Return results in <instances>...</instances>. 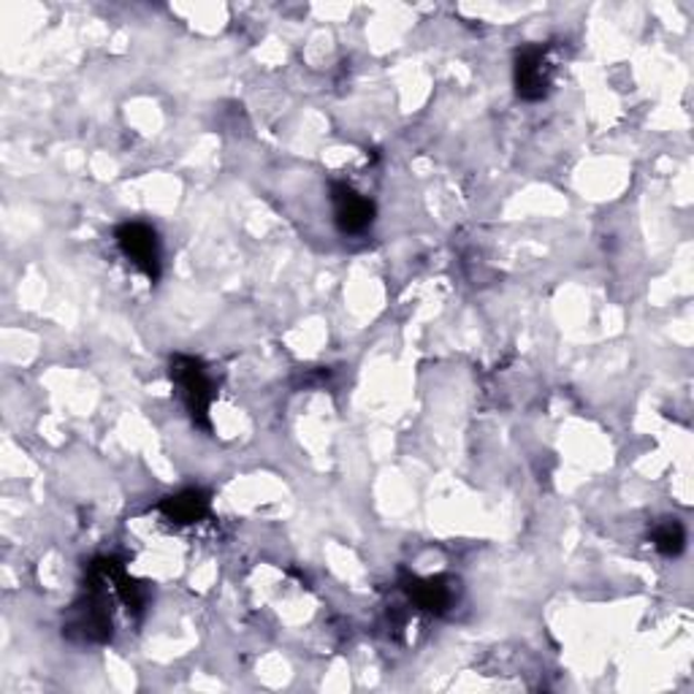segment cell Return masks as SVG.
Segmentation results:
<instances>
[{
  "label": "cell",
  "mask_w": 694,
  "mask_h": 694,
  "mask_svg": "<svg viewBox=\"0 0 694 694\" xmlns=\"http://www.w3.org/2000/svg\"><path fill=\"white\" fill-rule=\"evenodd\" d=\"M171 380L180 389L182 402H185L188 413L193 415L195 423L201 426H209V404H212V383H209V374L204 372V366L195 359H188V355H177L171 361Z\"/></svg>",
  "instance_id": "6da1fadb"
},
{
  "label": "cell",
  "mask_w": 694,
  "mask_h": 694,
  "mask_svg": "<svg viewBox=\"0 0 694 694\" xmlns=\"http://www.w3.org/2000/svg\"><path fill=\"white\" fill-rule=\"evenodd\" d=\"M117 248L120 253L147 274L150 280L161 278V244H158V233L144 223H122L117 229Z\"/></svg>",
  "instance_id": "7a4b0ae2"
},
{
  "label": "cell",
  "mask_w": 694,
  "mask_h": 694,
  "mask_svg": "<svg viewBox=\"0 0 694 694\" xmlns=\"http://www.w3.org/2000/svg\"><path fill=\"white\" fill-rule=\"evenodd\" d=\"M551 88V66L543 47L521 49L515 58V90L524 101H540Z\"/></svg>",
  "instance_id": "3957f363"
},
{
  "label": "cell",
  "mask_w": 694,
  "mask_h": 694,
  "mask_svg": "<svg viewBox=\"0 0 694 694\" xmlns=\"http://www.w3.org/2000/svg\"><path fill=\"white\" fill-rule=\"evenodd\" d=\"M334 218L345 233H361L372 225L374 220V204L366 195L355 193L348 185H334Z\"/></svg>",
  "instance_id": "277c9868"
},
{
  "label": "cell",
  "mask_w": 694,
  "mask_h": 694,
  "mask_svg": "<svg viewBox=\"0 0 694 694\" xmlns=\"http://www.w3.org/2000/svg\"><path fill=\"white\" fill-rule=\"evenodd\" d=\"M404 589H408L410 600H413L418 607H423V611L442 613L453 602L451 586H447V583L440 581V579H429V581L413 579Z\"/></svg>",
  "instance_id": "5b68a950"
},
{
  "label": "cell",
  "mask_w": 694,
  "mask_h": 694,
  "mask_svg": "<svg viewBox=\"0 0 694 694\" xmlns=\"http://www.w3.org/2000/svg\"><path fill=\"white\" fill-rule=\"evenodd\" d=\"M207 507H209L207 494H201V491H195V489L182 491V494H177V496H169V500H163V505H161L163 513L169 515L171 521H177V524L199 521L201 515L207 513Z\"/></svg>",
  "instance_id": "8992f818"
},
{
  "label": "cell",
  "mask_w": 694,
  "mask_h": 694,
  "mask_svg": "<svg viewBox=\"0 0 694 694\" xmlns=\"http://www.w3.org/2000/svg\"><path fill=\"white\" fill-rule=\"evenodd\" d=\"M684 543H686V532L678 521H665L662 526H656L654 545L665 556H678L681 551H684Z\"/></svg>",
  "instance_id": "52a82bcc"
}]
</instances>
